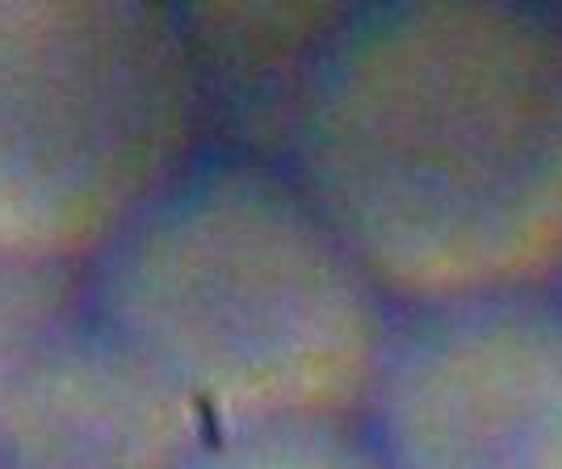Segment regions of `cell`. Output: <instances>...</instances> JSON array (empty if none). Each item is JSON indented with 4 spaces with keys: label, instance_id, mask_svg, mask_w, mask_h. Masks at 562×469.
I'll use <instances>...</instances> for the list:
<instances>
[{
    "label": "cell",
    "instance_id": "obj_3",
    "mask_svg": "<svg viewBox=\"0 0 562 469\" xmlns=\"http://www.w3.org/2000/svg\"><path fill=\"white\" fill-rule=\"evenodd\" d=\"M206 135L177 4H0V260L85 273Z\"/></svg>",
    "mask_w": 562,
    "mask_h": 469
},
{
    "label": "cell",
    "instance_id": "obj_6",
    "mask_svg": "<svg viewBox=\"0 0 562 469\" xmlns=\"http://www.w3.org/2000/svg\"><path fill=\"white\" fill-rule=\"evenodd\" d=\"M345 13L349 4H177L211 142L285 160L315 64Z\"/></svg>",
    "mask_w": 562,
    "mask_h": 469
},
{
    "label": "cell",
    "instance_id": "obj_2",
    "mask_svg": "<svg viewBox=\"0 0 562 469\" xmlns=\"http://www.w3.org/2000/svg\"><path fill=\"white\" fill-rule=\"evenodd\" d=\"M85 306L214 432L361 423L398 319L290 168L218 142L101 248Z\"/></svg>",
    "mask_w": 562,
    "mask_h": 469
},
{
    "label": "cell",
    "instance_id": "obj_8",
    "mask_svg": "<svg viewBox=\"0 0 562 469\" xmlns=\"http://www.w3.org/2000/svg\"><path fill=\"white\" fill-rule=\"evenodd\" d=\"M85 306V273L0 260V402L50 331Z\"/></svg>",
    "mask_w": 562,
    "mask_h": 469
},
{
    "label": "cell",
    "instance_id": "obj_7",
    "mask_svg": "<svg viewBox=\"0 0 562 469\" xmlns=\"http://www.w3.org/2000/svg\"><path fill=\"white\" fill-rule=\"evenodd\" d=\"M189 469H386L361 423H257L214 432Z\"/></svg>",
    "mask_w": 562,
    "mask_h": 469
},
{
    "label": "cell",
    "instance_id": "obj_5",
    "mask_svg": "<svg viewBox=\"0 0 562 469\" xmlns=\"http://www.w3.org/2000/svg\"><path fill=\"white\" fill-rule=\"evenodd\" d=\"M211 436L206 411L89 306L0 402V469H189Z\"/></svg>",
    "mask_w": 562,
    "mask_h": 469
},
{
    "label": "cell",
    "instance_id": "obj_1",
    "mask_svg": "<svg viewBox=\"0 0 562 469\" xmlns=\"http://www.w3.org/2000/svg\"><path fill=\"white\" fill-rule=\"evenodd\" d=\"M281 164L398 310L562 277V9H349Z\"/></svg>",
    "mask_w": 562,
    "mask_h": 469
},
{
    "label": "cell",
    "instance_id": "obj_4",
    "mask_svg": "<svg viewBox=\"0 0 562 469\" xmlns=\"http://www.w3.org/2000/svg\"><path fill=\"white\" fill-rule=\"evenodd\" d=\"M361 427L386 469H562V298L398 310Z\"/></svg>",
    "mask_w": 562,
    "mask_h": 469
}]
</instances>
